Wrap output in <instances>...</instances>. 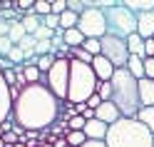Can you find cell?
I'll list each match as a JSON object with an SVG mask.
<instances>
[{
	"label": "cell",
	"instance_id": "cell-12",
	"mask_svg": "<svg viewBox=\"0 0 154 147\" xmlns=\"http://www.w3.org/2000/svg\"><path fill=\"white\" fill-rule=\"evenodd\" d=\"M137 35L142 37V40L154 37V10H152V13L137 15Z\"/></svg>",
	"mask_w": 154,
	"mask_h": 147
},
{
	"label": "cell",
	"instance_id": "cell-17",
	"mask_svg": "<svg viewBox=\"0 0 154 147\" xmlns=\"http://www.w3.org/2000/svg\"><path fill=\"white\" fill-rule=\"evenodd\" d=\"M62 40H65V45H67V47H82V43H85V35H82L80 30H77V27H72V30H65Z\"/></svg>",
	"mask_w": 154,
	"mask_h": 147
},
{
	"label": "cell",
	"instance_id": "cell-30",
	"mask_svg": "<svg viewBox=\"0 0 154 147\" xmlns=\"http://www.w3.org/2000/svg\"><path fill=\"white\" fill-rule=\"evenodd\" d=\"M67 10H72L75 15H82L87 10V3L85 0H67Z\"/></svg>",
	"mask_w": 154,
	"mask_h": 147
},
{
	"label": "cell",
	"instance_id": "cell-44",
	"mask_svg": "<svg viewBox=\"0 0 154 147\" xmlns=\"http://www.w3.org/2000/svg\"><path fill=\"white\" fill-rule=\"evenodd\" d=\"M67 147H70V145H67Z\"/></svg>",
	"mask_w": 154,
	"mask_h": 147
},
{
	"label": "cell",
	"instance_id": "cell-3",
	"mask_svg": "<svg viewBox=\"0 0 154 147\" xmlns=\"http://www.w3.org/2000/svg\"><path fill=\"white\" fill-rule=\"evenodd\" d=\"M104 142L107 147H154V135L137 117H119L109 125Z\"/></svg>",
	"mask_w": 154,
	"mask_h": 147
},
{
	"label": "cell",
	"instance_id": "cell-4",
	"mask_svg": "<svg viewBox=\"0 0 154 147\" xmlns=\"http://www.w3.org/2000/svg\"><path fill=\"white\" fill-rule=\"evenodd\" d=\"M97 85H100V80L94 75L92 65L80 62V60H70V87H67V100L65 102H72V105L87 102L97 92Z\"/></svg>",
	"mask_w": 154,
	"mask_h": 147
},
{
	"label": "cell",
	"instance_id": "cell-28",
	"mask_svg": "<svg viewBox=\"0 0 154 147\" xmlns=\"http://www.w3.org/2000/svg\"><path fill=\"white\" fill-rule=\"evenodd\" d=\"M85 125H87V120H85L82 115H75V117H70V122H67L70 132H82V130H85Z\"/></svg>",
	"mask_w": 154,
	"mask_h": 147
},
{
	"label": "cell",
	"instance_id": "cell-41",
	"mask_svg": "<svg viewBox=\"0 0 154 147\" xmlns=\"http://www.w3.org/2000/svg\"><path fill=\"white\" fill-rule=\"evenodd\" d=\"M52 147H67V140L65 137H52Z\"/></svg>",
	"mask_w": 154,
	"mask_h": 147
},
{
	"label": "cell",
	"instance_id": "cell-21",
	"mask_svg": "<svg viewBox=\"0 0 154 147\" xmlns=\"http://www.w3.org/2000/svg\"><path fill=\"white\" fill-rule=\"evenodd\" d=\"M137 120H139V122H142V125L154 135V107H142L139 115H137Z\"/></svg>",
	"mask_w": 154,
	"mask_h": 147
},
{
	"label": "cell",
	"instance_id": "cell-2",
	"mask_svg": "<svg viewBox=\"0 0 154 147\" xmlns=\"http://www.w3.org/2000/svg\"><path fill=\"white\" fill-rule=\"evenodd\" d=\"M112 102L117 105V110L122 117H137L142 110L139 100V80L134 75H129L127 67H119L112 75Z\"/></svg>",
	"mask_w": 154,
	"mask_h": 147
},
{
	"label": "cell",
	"instance_id": "cell-26",
	"mask_svg": "<svg viewBox=\"0 0 154 147\" xmlns=\"http://www.w3.org/2000/svg\"><path fill=\"white\" fill-rule=\"evenodd\" d=\"M65 140H67L70 147H82L85 142H87V137H85V132H67Z\"/></svg>",
	"mask_w": 154,
	"mask_h": 147
},
{
	"label": "cell",
	"instance_id": "cell-1",
	"mask_svg": "<svg viewBox=\"0 0 154 147\" xmlns=\"http://www.w3.org/2000/svg\"><path fill=\"white\" fill-rule=\"evenodd\" d=\"M62 112V102L50 92L47 85H27L13 105V122L23 130H50Z\"/></svg>",
	"mask_w": 154,
	"mask_h": 147
},
{
	"label": "cell",
	"instance_id": "cell-24",
	"mask_svg": "<svg viewBox=\"0 0 154 147\" xmlns=\"http://www.w3.org/2000/svg\"><path fill=\"white\" fill-rule=\"evenodd\" d=\"M35 15L37 18L52 15V0H35Z\"/></svg>",
	"mask_w": 154,
	"mask_h": 147
},
{
	"label": "cell",
	"instance_id": "cell-25",
	"mask_svg": "<svg viewBox=\"0 0 154 147\" xmlns=\"http://www.w3.org/2000/svg\"><path fill=\"white\" fill-rule=\"evenodd\" d=\"M57 62V57L55 55H42V57H37V70H40L42 75H47L52 70V65Z\"/></svg>",
	"mask_w": 154,
	"mask_h": 147
},
{
	"label": "cell",
	"instance_id": "cell-11",
	"mask_svg": "<svg viewBox=\"0 0 154 147\" xmlns=\"http://www.w3.org/2000/svg\"><path fill=\"white\" fill-rule=\"evenodd\" d=\"M119 110H117V105L114 102H102L97 110H94V120H100V122H104V125H114L119 120Z\"/></svg>",
	"mask_w": 154,
	"mask_h": 147
},
{
	"label": "cell",
	"instance_id": "cell-8",
	"mask_svg": "<svg viewBox=\"0 0 154 147\" xmlns=\"http://www.w3.org/2000/svg\"><path fill=\"white\" fill-rule=\"evenodd\" d=\"M100 43H102V57H107L117 70H119V67H127V60H129L127 40L114 37V35H104Z\"/></svg>",
	"mask_w": 154,
	"mask_h": 147
},
{
	"label": "cell",
	"instance_id": "cell-39",
	"mask_svg": "<svg viewBox=\"0 0 154 147\" xmlns=\"http://www.w3.org/2000/svg\"><path fill=\"white\" fill-rule=\"evenodd\" d=\"M5 70H13V62L8 57H0V72H5Z\"/></svg>",
	"mask_w": 154,
	"mask_h": 147
},
{
	"label": "cell",
	"instance_id": "cell-23",
	"mask_svg": "<svg viewBox=\"0 0 154 147\" xmlns=\"http://www.w3.org/2000/svg\"><path fill=\"white\" fill-rule=\"evenodd\" d=\"M82 50H85V53H90L92 57H97V55H102V43H100V40H94V37H85Z\"/></svg>",
	"mask_w": 154,
	"mask_h": 147
},
{
	"label": "cell",
	"instance_id": "cell-36",
	"mask_svg": "<svg viewBox=\"0 0 154 147\" xmlns=\"http://www.w3.org/2000/svg\"><path fill=\"white\" fill-rule=\"evenodd\" d=\"M65 10H67V0H52V15L60 18Z\"/></svg>",
	"mask_w": 154,
	"mask_h": 147
},
{
	"label": "cell",
	"instance_id": "cell-7",
	"mask_svg": "<svg viewBox=\"0 0 154 147\" xmlns=\"http://www.w3.org/2000/svg\"><path fill=\"white\" fill-rule=\"evenodd\" d=\"M77 30H80L85 37L102 40V37L107 35V20H104V10H97V8H87V10L80 15Z\"/></svg>",
	"mask_w": 154,
	"mask_h": 147
},
{
	"label": "cell",
	"instance_id": "cell-6",
	"mask_svg": "<svg viewBox=\"0 0 154 147\" xmlns=\"http://www.w3.org/2000/svg\"><path fill=\"white\" fill-rule=\"evenodd\" d=\"M42 85L50 87V92L60 102L67 100V87H70V60H57L52 65V70L42 75Z\"/></svg>",
	"mask_w": 154,
	"mask_h": 147
},
{
	"label": "cell",
	"instance_id": "cell-20",
	"mask_svg": "<svg viewBox=\"0 0 154 147\" xmlns=\"http://www.w3.org/2000/svg\"><path fill=\"white\" fill-rule=\"evenodd\" d=\"M77 23H80V15H75L72 10H65L60 15V30H72V27H77Z\"/></svg>",
	"mask_w": 154,
	"mask_h": 147
},
{
	"label": "cell",
	"instance_id": "cell-31",
	"mask_svg": "<svg viewBox=\"0 0 154 147\" xmlns=\"http://www.w3.org/2000/svg\"><path fill=\"white\" fill-rule=\"evenodd\" d=\"M52 35H55V30H50V27H45V25H40L37 27V33L32 35L37 43H42V40H52Z\"/></svg>",
	"mask_w": 154,
	"mask_h": 147
},
{
	"label": "cell",
	"instance_id": "cell-13",
	"mask_svg": "<svg viewBox=\"0 0 154 147\" xmlns=\"http://www.w3.org/2000/svg\"><path fill=\"white\" fill-rule=\"evenodd\" d=\"M107 130H109V125H104L100 120H90L87 125H85V137L87 140H102L104 142V137H107Z\"/></svg>",
	"mask_w": 154,
	"mask_h": 147
},
{
	"label": "cell",
	"instance_id": "cell-43",
	"mask_svg": "<svg viewBox=\"0 0 154 147\" xmlns=\"http://www.w3.org/2000/svg\"><path fill=\"white\" fill-rule=\"evenodd\" d=\"M152 40H154V37H152Z\"/></svg>",
	"mask_w": 154,
	"mask_h": 147
},
{
	"label": "cell",
	"instance_id": "cell-14",
	"mask_svg": "<svg viewBox=\"0 0 154 147\" xmlns=\"http://www.w3.org/2000/svg\"><path fill=\"white\" fill-rule=\"evenodd\" d=\"M139 100L142 107H154V80H147V77L139 80Z\"/></svg>",
	"mask_w": 154,
	"mask_h": 147
},
{
	"label": "cell",
	"instance_id": "cell-37",
	"mask_svg": "<svg viewBox=\"0 0 154 147\" xmlns=\"http://www.w3.org/2000/svg\"><path fill=\"white\" fill-rule=\"evenodd\" d=\"M100 105H102V97H100L97 92H94V95L90 97V100H87V107H90V110H97Z\"/></svg>",
	"mask_w": 154,
	"mask_h": 147
},
{
	"label": "cell",
	"instance_id": "cell-40",
	"mask_svg": "<svg viewBox=\"0 0 154 147\" xmlns=\"http://www.w3.org/2000/svg\"><path fill=\"white\" fill-rule=\"evenodd\" d=\"M82 147H107V142H102V140H87Z\"/></svg>",
	"mask_w": 154,
	"mask_h": 147
},
{
	"label": "cell",
	"instance_id": "cell-35",
	"mask_svg": "<svg viewBox=\"0 0 154 147\" xmlns=\"http://www.w3.org/2000/svg\"><path fill=\"white\" fill-rule=\"evenodd\" d=\"M144 77L154 80V57H144Z\"/></svg>",
	"mask_w": 154,
	"mask_h": 147
},
{
	"label": "cell",
	"instance_id": "cell-29",
	"mask_svg": "<svg viewBox=\"0 0 154 147\" xmlns=\"http://www.w3.org/2000/svg\"><path fill=\"white\" fill-rule=\"evenodd\" d=\"M97 95L102 97V102H112V82H100Z\"/></svg>",
	"mask_w": 154,
	"mask_h": 147
},
{
	"label": "cell",
	"instance_id": "cell-19",
	"mask_svg": "<svg viewBox=\"0 0 154 147\" xmlns=\"http://www.w3.org/2000/svg\"><path fill=\"white\" fill-rule=\"evenodd\" d=\"M20 23H23V27H25V33H27V35H35V33H37V27L42 25V18H37L35 13H30V15H23V20H20Z\"/></svg>",
	"mask_w": 154,
	"mask_h": 147
},
{
	"label": "cell",
	"instance_id": "cell-16",
	"mask_svg": "<svg viewBox=\"0 0 154 147\" xmlns=\"http://www.w3.org/2000/svg\"><path fill=\"white\" fill-rule=\"evenodd\" d=\"M127 50H129V55H134V57H144V40H142L137 33L127 37Z\"/></svg>",
	"mask_w": 154,
	"mask_h": 147
},
{
	"label": "cell",
	"instance_id": "cell-42",
	"mask_svg": "<svg viewBox=\"0 0 154 147\" xmlns=\"http://www.w3.org/2000/svg\"><path fill=\"white\" fill-rule=\"evenodd\" d=\"M0 147H5V142H3V137H0Z\"/></svg>",
	"mask_w": 154,
	"mask_h": 147
},
{
	"label": "cell",
	"instance_id": "cell-38",
	"mask_svg": "<svg viewBox=\"0 0 154 147\" xmlns=\"http://www.w3.org/2000/svg\"><path fill=\"white\" fill-rule=\"evenodd\" d=\"M144 57H154V40H144Z\"/></svg>",
	"mask_w": 154,
	"mask_h": 147
},
{
	"label": "cell",
	"instance_id": "cell-32",
	"mask_svg": "<svg viewBox=\"0 0 154 147\" xmlns=\"http://www.w3.org/2000/svg\"><path fill=\"white\" fill-rule=\"evenodd\" d=\"M8 60H10L13 65H23V62H25V53H23V50H20V47H17V45H15V47H13V50H10V55H8Z\"/></svg>",
	"mask_w": 154,
	"mask_h": 147
},
{
	"label": "cell",
	"instance_id": "cell-9",
	"mask_svg": "<svg viewBox=\"0 0 154 147\" xmlns=\"http://www.w3.org/2000/svg\"><path fill=\"white\" fill-rule=\"evenodd\" d=\"M13 117V100H10V87L3 80V72H0V125L5 120Z\"/></svg>",
	"mask_w": 154,
	"mask_h": 147
},
{
	"label": "cell",
	"instance_id": "cell-5",
	"mask_svg": "<svg viewBox=\"0 0 154 147\" xmlns=\"http://www.w3.org/2000/svg\"><path fill=\"white\" fill-rule=\"evenodd\" d=\"M104 20H107V35L127 40L129 35L137 33V15H134L129 8H124L122 0L104 10Z\"/></svg>",
	"mask_w": 154,
	"mask_h": 147
},
{
	"label": "cell",
	"instance_id": "cell-18",
	"mask_svg": "<svg viewBox=\"0 0 154 147\" xmlns=\"http://www.w3.org/2000/svg\"><path fill=\"white\" fill-rule=\"evenodd\" d=\"M127 70H129V75L137 77V80H142V77H144V57H134V55H129Z\"/></svg>",
	"mask_w": 154,
	"mask_h": 147
},
{
	"label": "cell",
	"instance_id": "cell-33",
	"mask_svg": "<svg viewBox=\"0 0 154 147\" xmlns=\"http://www.w3.org/2000/svg\"><path fill=\"white\" fill-rule=\"evenodd\" d=\"M13 47H15V43L10 40V37H0V57H8Z\"/></svg>",
	"mask_w": 154,
	"mask_h": 147
},
{
	"label": "cell",
	"instance_id": "cell-34",
	"mask_svg": "<svg viewBox=\"0 0 154 147\" xmlns=\"http://www.w3.org/2000/svg\"><path fill=\"white\" fill-rule=\"evenodd\" d=\"M42 25L50 27V30H60V18L57 15H47V18H42Z\"/></svg>",
	"mask_w": 154,
	"mask_h": 147
},
{
	"label": "cell",
	"instance_id": "cell-10",
	"mask_svg": "<svg viewBox=\"0 0 154 147\" xmlns=\"http://www.w3.org/2000/svg\"><path fill=\"white\" fill-rule=\"evenodd\" d=\"M92 70H94V75H97V80H100V82H109L117 67H114V65H112V62L107 60V57L97 55V57L92 60Z\"/></svg>",
	"mask_w": 154,
	"mask_h": 147
},
{
	"label": "cell",
	"instance_id": "cell-27",
	"mask_svg": "<svg viewBox=\"0 0 154 147\" xmlns=\"http://www.w3.org/2000/svg\"><path fill=\"white\" fill-rule=\"evenodd\" d=\"M67 132H70V127H67V122L57 117V122H55V125L50 127V135H52V137H65Z\"/></svg>",
	"mask_w": 154,
	"mask_h": 147
},
{
	"label": "cell",
	"instance_id": "cell-22",
	"mask_svg": "<svg viewBox=\"0 0 154 147\" xmlns=\"http://www.w3.org/2000/svg\"><path fill=\"white\" fill-rule=\"evenodd\" d=\"M8 37H10V40L17 45L23 40V37H27V33H25V27H23V23L20 20H15V23H10V33H8Z\"/></svg>",
	"mask_w": 154,
	"mask_h": 147
},
{
	"label": "cell",
	"instance_id": "cell-15",
	"mask_svg": "<svg viewBox=\"0 0 154 147\" xmlns=\"http://www.w3.org/2000/svg\"><path fill=\"white\" fill-rule=\"evenodd\" d=\"M124 8H129L134 15H142V13H152L154 10V0H122Z\"/></svg>",
	"mask_w": 154,
	"mask_h": 147
}]
</instances>
